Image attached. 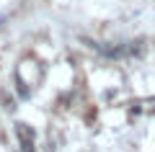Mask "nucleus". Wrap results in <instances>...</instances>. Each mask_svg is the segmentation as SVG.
I'll list each match as a JSON object with an SVG mask.
<instances>
[{
	"label": "nucleus",
	"instance_id": "obj_1",
	"mask_svg": "<svg viewBox=\"0 0 155 152\" xmlns=\"http://www.w3.org/2000/svg\"><path fill=\"white\" fill-rule=\"evenodd\" d=\"M18 137H21V150L34 152V131H28L23 124H18Z\"/></svg>",
	"mask_w": 155,
	"mask_h": 152
}]
</instances>
